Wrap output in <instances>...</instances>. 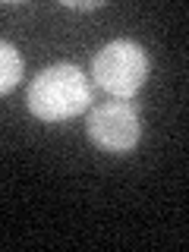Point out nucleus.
<instances>
[{
	"mask_svg": "<svg viewBox=\"0 0 189 252\" xmlns=\"http://www.w3.org/2000/svg\"><path fill=\"white\" fill-rule=\"evenodd\" d=\"M89 139L101 152L107 155H129L132 148L139 145V132H142V123H139V114L129 101H104V104L92 107L89 110Z\"/></svg>",
	"mask_w": 189,
	"mask_h": 252,
	"instance_id": "3",
	"label": "nucleus"
},
{
	"mask_svg": "<svg viewBox=\"0 0 189 252\" xmlns=\"http://www.w3.org/2000/svg\"><path fill=\"white\" fill-rule=\"evenodd\" d=\"M148 51L139 41L129 38H117L107 41L94 54L92 60V76L98 82V89H104L110 98L117 101H129L148 79Z\"/></svg>",
	"mask_w": 189,
	"mask_h": 252,
	"instance_id": "2",
	"label": "nucleus"
},
{
	"mask_svg": "<svg viewBox=\"0 0 189 252\" xmlns=\"http://www.w3.org/2000/svg\"><path fill=\"white\" fill-rule=\"evenodd\" d=\"M22 82V57L10 41H0V94L13 92Z\"/></svg>",
	"mask_w": 189,
	"mask_h": 252,
	"instance_id": "4",
	"label": "nucleus"
},
{
	"mask_svg": "<svg viewBox=\"0 0 189 252\" xmlns=\"http://www.w3.org/2000/svg\"><path fill=\"white\" fill-rule=\"evenodd\" d=\"M66 10H101L104 0H63Z\"/></svg>",
	"mask_w": 189,
	"mask_h": 252,
	"instance_id": "5",
	"label": "nucleus"
},
{
	"mask_svg": "<svg viewBox=\"0 0 189 252\" xmlns=\"http://www.w3.org/2000/svg\"><path fill=\"white\" fill-rule=\"evenodd\" d=\"M92 101V85L73 63H51L29 82L26 104L44 123H63L82 114Z\"/></svg>",
	"mask_w": 189,
	"mask_h": 252,
	"instance_id": "1",
	"label": "nucleus"
}]
</instances>
